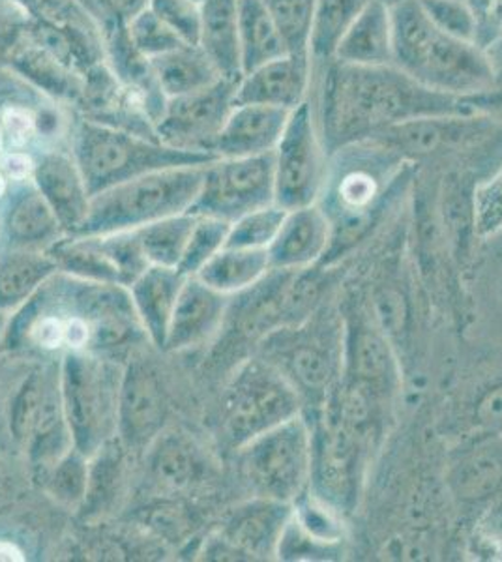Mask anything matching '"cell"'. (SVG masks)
I'll return each instance as SVG.
<instances>
[{
  "mask_svg": "<svg viewBox=\"0 0 502 562\" xmlns=\"http://www.w3.org/2000/svg\"><path fill=\"white\" fill-rule=\"evenodd\" d=\"M169 400L164 379L153 362L134 358L122 373L116 437L130 452L147 450L164 431Z\"/></svg>",
  "mask_w": 502,
  "mask_h": 562,
  "instance_id": "ac0fdd59",
  "label": "cell"
},
{
  "mask_svg": "<svg viewBox=\"0 0 502 562\" xmlns=\"http://www.w3.org/2000/svg\"><path fill=\"white\" fill-rule=\"evenodd\" d=\"M196 222H198V216L185 212V214L164 217V220H158L153 224L137 227L135 233L140 237L141 246H143L148 262L158 265V267L178 269V262L182 259L186 244L190 240Z\"/></svg>",
  "mask_w": 502,
  "mask_h": 562,
  "instance_id": "8d00e7d4",
  "label": "cell"
},
{
  "mask_svg": "<svg viewBox=\"0 0 502 562\" xmlns=\"http://www.w3.org/2000/svg\"><path fill=\"white\" fill-rule=\"evenodd\" d=\"M472 434L502 431V381L480 392L472 405Z\"/></svg>",
  "mask_w": 502,
  "mask_h": 562,
  "instance_id": "7dc6e473",
  "label": "cell"
},
{
  "mask_svg": "<svg viewBox=\"0 0 502 562\" xmlns=\"http://www.w3.org/2000/svg\"><path fill=\"white\" fill-rule=\"evenodd\" d=\"M337 294L328 296L310 317L274 330L255 347V355L280 371L299 394L302 415L323 409L342 381L344 317Z\"/></svg>",
  "mask_w": 502,
  "mask_h": 562,
  "instance_id": "277c9868",
  "label": "cell"
},
{
  "mask_svg": "<svg viewBox=\"0 0 502 562\" xmlns=\"http://www.w3.org/2000/svg\"><path fill=\"white\" fill-rule=\"evenodd\" d=\"M147 465L158 486L180 492L196 486L209 471L198 445L182 434H161L147 448Z\"/></svg>",
  "mask_w": 502,
  "mask_h": 562,
  "instance_id": "f1b7e54d",
  "label": "cell"
},
{
  "mask_svg": "<svg viewBox=\"0 0 502 562\" xmlns=\"http://www.w3.org/2000/svg\"><path fill=\"white\" fill-rule=\"evenodd\" d=\"M207 166L161 169L96 193L76 235H109L185 214L198 198Z\"/></svg>",
  "mask_w": 502,
  "mask_h": 562,
  "instance_id": "8992f818",
  "label": "cell"
},
{
  "mask_svg": "<svg viewBox=\"0 0 502 562\" xmlns=\"http://www.w3.org/2000/svg\"><path fill=\"white\" fill-rule=\"evenodd\" d=\"M122 373L116 360L98 352L68 351L60 360L64 413L74 447L87 458L116 437Z\"/></svg>",
  "mask_w": 502,
  "mask_h": 562,
  "instance_id": "ba28073f",
  "label": "cell"
},
{
  "mask_svg": "<svg viewBox=\"0 0 502 562\" xmlns=\"http://www.w3.org/2000/svg\"><path fill=\"white\" fill-rule=\"evenodd\" d=\"M369 0H317L310 40L312 76L331 65L337 47Z\"/></svg>",
  "mask_w": 502,
  "mask_h": 562,
  "instance_id": "e575fe53",
  "label": "cell"
},
{
  "mask_svg": "<svg viewBox=\"0 0 502 562\" xmlns=\"http://www.w3.org/2000/svg\"><path fill=\"white\" fill-rule=\"evenodd\" d=\"M90 458L70 448L55 465L42 476L44 490L57 505L66 508L83 506L89 492Z\"/></svg>",
  "mask_w": 502,
  "mask_h": 562,
  "instance_id": "ab89813d",
  "label": "cell"
},
{
  "mask_svg": "<svg viewBox=\"0 0 502 562\" xmlns=\"http://www.w3.org/2000/svg\"><path fill=\"white\" fill-rule=\"evenodd\" d=\"M427 20L454 38L478 44V21L467 0H419Z\"/></svg>",
  "mask_w": 502,
  "mask_h": 562,
  "instance_id": "f6af8a7d",
  "label": "cell"
},
{
  "mask_svg": "<svg viewBox=\"0 0 502 562\" xmlns=\"http://www.w3.org/2000/svg\"><path fill=\"white\" fill-rule=\"evenodd\" d=\"M0 212V248L49 249L66 237L57 214L32 179L13 182Z\"/></svg>",
  "mask_w": 502,
  "mask_h": 562,
  "instance_id": "d6986e66",
  "label": "cell"
},
{
  "mask_svg": "<svg viewBox=\"0 0 502 562\" xmlns=\"http://www.w3.org/2000/svg\"><path fill=\"white\" fill-rule=\"evenodd\" d=\"M126 26L135 49L148 60L188 45L172 31L171 26L167 25L166 21L159 20L150 8L141 12Z\"/></svg>",
  "mask_w": 502,
  "mask_h": 562,
  "instance_id": "ee69618b",
  "label": "cell"
},
{
  "mask_svg": "<svg viewBox=\"0 0 502 562\" xmlns=\"http://www.w3.org/2000/svg\"><path fill=\"white\" fill-rule=\"evenodd\" d=\"M47 251L63 274L77 280L122 285L115 262L109 257L100 235H66Z\"/></svg>",
  "mask_w": 502,
  "mask_h": 562,
  "instance_id": "d6a6232c",
  "label": "cell"
},
{
  "mask_svg": "<svg viewBox=\"0 0 502 562\" xmlns=\"http://www.w3.org/2000/svg\"><path fill=\"white\" fill-rule=\"evenodd\" d=\"M0 561H25V555H23V551H21L15 543L7 542V540H0Z\"/></svg>",
  "mask_w": 502,
  "mask_h": 562,
  "instance_id": "f5cc1de1",
  "label": "cell"
},
{
  "mask_svg": "<svg viewBox=\"0 0 502 562\" xmlns=\"http://www.w3.org/2000/svg\"><path fill=\"white\" fill-rule=\"evenodd\" d=\"M276 203L274 153L252 158H217L207 166L203 184L190 206L193 216L236 222Z\"/></svg>",
  "mask_w": 502,
  "mask_h": 562,
  "instance_id": "5bb4252c",
  "label": "cell"
},
{
  "mask_svg": "<svg viewBox=\"0 0 502 562\" xmlns=\"http://www.w3.org/2000/svg\"><path fill=\"white\" fill-rule=\"evenodd\" d=\"M331 158L319 134L312 98L291 111L274 150L276 205L286 211L315 205L328 175Z\"/></svg>",
  "mask_w": 502,
  "mask_h": 562,
  "instance_id": "4fadbf2b",
  "label": "cell"
},
{
  "mask_svg": "<svg viewBox=\"0 0 502 562\" xmlns=\"http://www.w3.org/2000/svg\"><path fill=\"white\" fill-rule=\"evenodd\" d=\"M74 158L90 198L141 175L217 160L214 154L167 147L161 140L98 121L79 122L74 135Z\"/></svg>",
  "mask_w": 502,
  "mask_h": 562,
  "instance_id": "5b68a950",
  "label": "cell"
},
{
  "mask_svg": "<svg viewBox=\"0 0 502 562\" xmlns=\"http://www.w3.org/2000/svg\"><path fill=\"white\" fill-rule=\"evenodd\" d=\"M278 29L287 55L310 60L313 18L317 0H263Z\"/></svg>",
  "mask_w": 502,
  "mask_h": 562,
  "instance_id": "74e56055",
  "label": "cell"
},
{
  "mask_svg": "<svg viewBox=\"0 0 502 562\" xmlns=\"http://www.w3.org/2000/svg\"><path fill=\"white\" fill-rule=\"evenodd\" d=\"M443 482L451 503L467 514L501 497L502 431L467 435L446 458Z\"/></svg>",
  "mask_w": 502,
  "mask_h": 562,
  "instance_id": "e0dca14e",
  "label": "cell"
},
{
  "mask_svg": "<svg viewBox=\"0 0 502 562\" xmlns=\"http://www.w3.org/2000/svg\"><path fill=\"white\" fill-rule=\"evenodd\" d=\"M478 21V45L486 49L502 33V0H467Z\"/></svg>",
  "mask_w": 502,
  "mask_h": 562,
  "instance_id": "c3c4849f",
  "label": "cell"
},
{
  "mask_svg": "<svg viewBox=\"0 0 502 562\" xmlns=\"http://www.w3.org/2000/svg\"><path fill=\"white\" fill-rule=\"evenodd\" d=\"M287 211L283 206L268 205L249 212L231 224L225 246L233 248L268 249L278 235Z\"/></svg>",
  "mask_w": 502,
  "mask_h": 562,
  "instance_id": "b9f144b4",
  "label": "cell"
},
{
  "mask_svg": "<svg viewBox=\"0 0 502 562\" xmlns=\"http://www.w3.org/2000/svg\"><path fill=\"white\" fill-rule=\"evenodd\" d=\"M32 171H34V161L25 154L13 153L2 161V173L13 182L32 179Z\"/></svg>",
  "mask_w": 502,
  "mask_h": 562,
  "instance_id": "816d5d0a",
  "label": "cell"
},
{
  "mask_svg": "<svg viewBox=\"0 0 502 562\" xmlns=\"http://www.w3.org/2000/svg\"><path fill=\"white\" fill-rule=\"evenodd\" d=\"M79 4H83L87 10H89L94 18H100V13H98V7H96V0H77Z\"/></svg>",
  "mask_w": 502,
  "mask_h": 562,
  "instance_id": "db71d44e",
  "label": "cell"
},
{
  "mask_svg": "<svg viewBox=\"0 0 502 562\" xmlns=\"http://www.w3.org/2000/svg\"><path fill=\"white\" fill-rule=\"evenodd\" d=\"M472 220L478 240H490L502 233V166L478 180L472 192Z\"/></svg>",
  "mask_w": 502,
  "mask_h": 562,
  "instance_id": "7bdbcfd3",
  "label": "cell"
},
{
  "mask_svg": "<svg viewBox=\"0 0 502 562\" xmlns=\"http://www.w3.org/2000/svg\"><path fill=\"white\" fill-rule=\"evenodd\" d=\"M312 94L328 158L395 124L475 113L464 98L427 89L394 65L355 66L332 60L313 74Z\"/></svg>",
  "mask_w": 502,
  "mask_h": 562,
  "instance_id": "6da1fadb",
  "label": "cell"
},
{
  "mask_svg": "<svg viewBox=\"0 0 502 562\" xmlns=\"http://www.w3.org/2000/svg\"><path fill=\"white\" fill-rule=\"evenodd\" d=\"M235 456L238 476L252 497L293 505L312 476L310 422L300 413L255 437Z\"/></svg>",
  "mask_w": 502,
  "mask_h": 562,
  "instance_id": "30bf717a",
  "label": "cell"
},
{
  "mask_svg": "<svg viewBox=\"0 0 502 562\" xmlns=\"http://www.w3.org/2000/svg\"><path fill=\"white\" fill-rule=\"evenodd\" d=\"M193 2H198V4H201V2H203V0H193Z\"/></svg>",
  "mask_w": 502,
  "mask_h": 562,
  "instance_id": "6f0895ef",
  "label": "cell"
},
{
  "mask_svg": "<svg viewBox=\"0 0 502 562\" xmlns=\"http://www.w3.org/2000/svg\"><path fill=\"white\" fill-rule=\"evenodd\" d=\"M70 448H74V439L64 413L60 364H52L47 373L44 402L26 442V460L34 471L44 476Z\"/></svg>",
  "mask_w": 502,
  "mask_h": 562,
  "instance_id": "484cf974",
  "label": "cell"
},
{
  "mask_svg": "<svg viewBox=\"0 0 502 562\" xmlns=\"http://www.w3.org/2000/svg\"><path fill=\"white\" fill-rule=\"evenodd\" d=\"M230 229V222H223L217 217L198 216L182 259L178 262V270L188 278L198 276L199 270L225 246Z\"/></svg>",
  "mask_w": 502,
  "mask_h": 562,
  "instance_id": "60d3db41",
  "label": "cell"
},
{
  "mask_svg": "<svg viewBox=\"0 0 502 562\" xmlns=\"http://www.w3.org/2000/svg\"><path fill=\"white\" fill-rule=\"evenodd\" d=\"M2 145H4V130L0 128V150H2Z\"/></svg>",
  "mask_w": 502,
  "mask_h": 562,
  "instance_id": "9f6ffc18",
  "label": "cell"
},
{
  "mask_svg": "<svg viewBox=\"0 0 502 562\" xmlns=\"http://www.w3.org/2000/svg\"><path fill=\"white\" fill-rule=\"evenodd\" d=\"M186 280L188 276L182 274L178 269L150 265L127 288L134 302L135 314L145 328L148 341L159 351L166 349L172 314Z\"/></svg>",
  "mask_w": 502,
  "mask_h": 562,
  "instance_id": "d4e9b609",
  "label": "cell"
},
{
  "mask_svg": "<svg viewBox=\"0 0 502 562\" xmlns=\"http://www.w3.org/2000/svg\"><path fill=\"white\" fill-rule=\"evenodd\" d=\"M231 296L190 276L178 296L164 351H188L222 333Z\"/></svg>",
  "mask_w": 502,
  "mask_h": 562,
  "instance_id": "ffe728a7",
  "label": "cell"
},
{
  "mask_svg": "<svg viewBox=\"0 0 502 562\" xmlns=\"http://www.w3.org/2000/svg\"><path fill=\"white\" fill-rule=\"evenodd\" d=\"M32 182L57 214L66 235H76L89 214L90 193L74 154L49 150L34 161Z\"/></svg>",
  "mask_w": 502,
  "mask_h": 562,
  "instance_id": "7402d4cb",
  "label": "cell"
},
{
  "mask_svg": "<svg viewBox=\"0 0 502 562\" xmlns=\"http://www.w3.org/2000/svg\"><path fill=\"white\" fill-rule=\"evenodd\" d=\"M331 244V220L317 203L287 211L283 224L268 248L270 267L280 270L319 267L325 261Z\"/></svg>",
  "mask_w": 502,
  "mask_h": 562,
  "instance_id": "44dd1931",
  "label": "cell"
},
{
  "mask_svg": "<svg viewBox=\"0 0 502 562\" xmlns=\"http://www.w3.org/2000/svg\"><path fill=\"white\" fill-rule=\"evenodd\" d=\"M334 60L355 66L394 65L392 12L388 0H369L342 40Z\"/></svg>",
  "mask_w": 502,
  "mask_h": 562,
  "instance_id": "4316f807",
  "label": "cell"
},
{
  "mask_svg": "<svg viewBox=\"0 0 502 562\" xmlns=\"http://www.w3.org/2000/svg\"><path fill=\"white\" fill-rule=\"evenodd\" d=\"M312 428V476L308 490L353 516L362 503L369 469L379 454L345 428L331 411L304 415Z\"/></svg>",
  "mask_w": 502,
  "mask_h": 562,
  "instance_id": "7c38bea8",
  "label": "cell"
},
{
  "mask_svg": "<svg viewBox=\"0 0 502 562\" xmlns=\"http://www.w3.org/2000/svg\"><path fill=\"white\" fill-rule=\"evenodd\" d=\"M302 413V402L287 379L259 355L231 371L217 400V434L230 452Z\"/></svg>",
  "mask_w": 502,
  "mask_h": 562,
  "instance_id": "52a82bcc",
  "label": "cell"
},
{
  "mask_svg": "<svg viewBox=\"0 0 502 562\" xmlns=\"http://www.w3.org/2000/svg\"><path fill=\"white\" fill-rule=\"evenodd\" d=\"M344 317V370L339 383L353 384L398 407L405 373L400 357L369 312L360 283H345L337 294Z\"/></svg>",
  "mask_w": 502,
  "mask_h": 562,
  "instance_id": "8fae6325",
  "label": "cell"
},
{
  "mask_svg": "<svg viewBox=\"0 0 502 562\" xmlns=\"http://www.w3.org/2000/svg\"><path fill=\"white\" fill-rule=\"evenodd\" d=\"M47 249L0 248V310H15L57 274Z\"/></svg>",
  "mask_w": 502,
  "mask_h": 562,
  "instance_id": "f546056e",
  "label": "cell"
},
{
  "mask_svg": "<svg viewBox=\"0 0 502 562\" xmlns=\"http://www.w3.org/2000/svg\"><path fill=\"white\" fill-rule=\"evenodd\" d=\"M36 132L34 116L29 115L23 109H10L4 115V139L15 148L25 147Z\"/></svg>",
  "mask_w": 502,
  "mask_h": 562,
  "instance_id": "f907efd6",
  "label": "cell"
},
{
  "mask_svg": "<svg viewBox=\"0 0 502 562\" xmlns=\"http://www.w3.org/2000/svg\"><path fill=\"white\" fill-rule=\"evenodd\" d=\"M293 505L252 497L236 505L204 542L207 561H278V543Z\"/></svg>",
  "mask_w": 502,
  "mask_h": 562,
  "instance_id": "9a60e30c",
  "label": "cell"
},
{
  "mask_svg": "<svg viewBox=\"0 0 502 562\" xmlns=\"http://www.w3.org/2000/svg\"><path fill=\"white\" fill-rule=\"evenodd\" d=\"M416 169L376 139L331 156L317 205L331 220L332 244L319 267H342L355 249L371 240L388 212L411 193Z\"/></svg>",
  "mask_w": 502,
  "mask_h": 562,
  "instance_id": "7a4b0ae2",
  "label": "cell"
},
{
  "mask_svg": "<svg viewBox=\"0 0 502 562\" xmlns=\"http://www.w3.org/2000/svg\"><path fill=\"white\" fill-rule=\"evenodd\" d=\"M199 8V47L207 53L223 79L238 83L242 77L238 0H203Z\"/></svg>",
  "mask_w": 502,
  "mask_h": 562,
  "instance_id": "83f0119b",
  "label": "cell"
},
{
  "mask_svg": "<svg viewBox=\"0 0 502 562\" xmlns=\"http://www.w3.org/2000/svg\"><path fill=\"white\" fill-rule=\"evenodd\" d=\"M148 8L188 45H199L201 8L193 0H150Z\"/></svg>",
  "mask_w": 502,
  "mask_h": 562,
  "instance_id": "bcb514c9",
  "label": "cell"
},
{
  "mask_svg": "<svg viewBox=\"0 0 502 562\" xmlns=\"http://www.w3.org/2000/svg\"><path fill=\"white\" fill-rule=\"evenodd\" d=\"M148 4L150 0H96L100 18L116 25H127L141 12H145Z\"/></svg>",
  "mask_w": 502,
  "mask_h": 562,
  "instance_id": "681fc988",
  "label": "cell"
},
{
  "mask_svg": "<svg viewBox=\"0 0 502 562\" xmlns=\"http://www.w3.org/2000/svg\"><path fill=\"white\" fill-rule=\"evenodd\" d=\"M360 285L369 312L400 357L405 379L411 378L422 362L426 301H430L413 257L405 249H390Z\"/></svg>",
  "mask_w": 502,
  "mask_h": 562,
  "instance_id": "9c48e42d",
  "label": "cell"
},
{
  "mask_svg": "<svg viewBox=\"0 0 502 562\" xmlns=\"http://www.w3.org/2000/svg\"><path fill=\"white\" fill-rule=\"evenodd\" d=\"M501 296H502V283H501Z\"/></svg>",
  "mask_w": 502,
  "mask_h": 562,
  "instance_id": "680465c9",
  "label": "cell"
},
{
  "mask_svg": "<svg viewBox=\"0 0 502 562\" xmlns=\"http://www.w3.org/2000/svg\"><path fill=\"white\" fill-rule=\"evenodd\" d=\"M312 97V65L283 55L244 74L236 83L235 103H257L293 111Z\"/></svg>",
  "mask_w": 502,
  "mask_h": 562,
  "instance_id": "603a6c76",
  "label": "cell"
},
{
  "mask_svg": "<svg viewBox=\"0 0 502 562\" xmlns=\"http://www.w3.org/2000/svg\"><path fill=\"white\" fill-rule=\"evenodd\" d=\"M291 111L257 103H238L214 140L217 158H252L276 150Z\"/></svg>",
  "mask_w": 502,
  "mask_h": 562,
  "instance_id": "cb8c5ba5",
  "label": "cell"
},
{
  "mask_svg": "<svg viewBox=\"0 0 502 562\" xmlns=\"http://www.w3.org/2000/svg\"><path fill=\"white\" fill-rule=\"evenodd\" d=\"M238 38L242 76L287 55L286 44L263 0H238Z\"/></svg>",
  "mask_w": 502,
  "mask_h": 562,
  "instance_id": "836d02e7",
  "label": "cell"
},
{
  "mask_svg": "<svg viewBox=\"0 0 502 562\" xmlns=\"http://www.w3.org/2000/svg\"><path fill=\"white\" fill-rule=\"evenodd\" d=\"M154 76L164 97L190 94L222 79L216 66L199 45H185L153 58Z\"/></svg>",
  "mask_w": 502,
  "mask_h": 562,
  "instance_id": "1f68e13d",
  "label": "cell"
},
{
  "mask_svg": "<svg viewBox=\"0 0 502 562\" xmlns=\"http://www.w3.org/2000/svg\"><path fill=\"white\" fill-rule=\"evenodd\" d=\"M235 81L222 77L190 94L167 98L164 113L156 122L158 139L167 147L214 154V140L235 109Z\"/></svg>",
  "mask_w": 502,
  "mask_h": 562,
  "instance_id": "2e32d148",
  "label": "cell"
},
{
  "mask_svg": "<svg viewBox=\"0 0 502 562\" xmlns=\"http://www.w3.org/2000/svg\"><path fill=\"white\" fill-rule=\"evenodd\" d=\"M7 193V177L2 173V169H0V198Z\"/></svg>",
  "mask_w": 502,
  "mask_h": 562,
  "instance_id": "11a10c76",
  "label": "cell"
},
{
  "mask_svg": "<svg viewBox=\"0 0 502 562\" xmlns=\"http://www.w3.org/2000/svg\"><path fill=\"white\" fill-rule=\"evenodd\" d=\"M272 270L268 249L233 248L223 246L216 256L212 257L198 278L209 288L216 289L222 294L235 296L244 293Z\"/></svg>",
  "mask_w": 502,
  "mask_h": 562,
  "instance_id": "4dcf8cb0",
  "label": "cell"
},
{
  "mask_svg": "<svg viewBox=\"0 0 502 562\" xmlns=\"http://www.w3.org/2000/svg\"><path fill=\"white\" fill-rule=\"evenodd\" d=\"M12 65L21 76L55 97L76 98L81 92L77 71L32 40L13 53Z\"/></svg>",
  "mask_w": 502,
  "mask_h": 562,
  "instance_id": "d590c367",
  "label": "cell"
},
{
  "mask_svg": "<svg viewBox=\"0 0 502 562\" xmlns=\"http://www.w3.org/2000/svg\"><path fill=\"white\" fill-rule=\"evenodd\" d=\"M47 368L31 370L13 389L10 405H8V431L12 441L25 450L31 437L34 422L38 418L40 407L44 402L45 384H47Z\"/></svg>",
  "mask_w": 502,
  "mask_h": 562,
  "instance_id": "f35d334b",
  "label": "cell"
},
{
  "mask_svg": "<svg viewBox=\"0 0 502 562\" xmlns=\"http://www.w3.org/2000/svg\"><path fill=\"white\" fill-rule=\"evenodd\" d=\"M394 66L427 89L469 98L497 89L495 68L486 49L443 33L420 7L419 0L390 4Z\"/></svg>",
  "mask_w": 502,
  "mask_h": 562,
  "instance_id": "3957f363",
  "label": "cell"
}]
</instances>
